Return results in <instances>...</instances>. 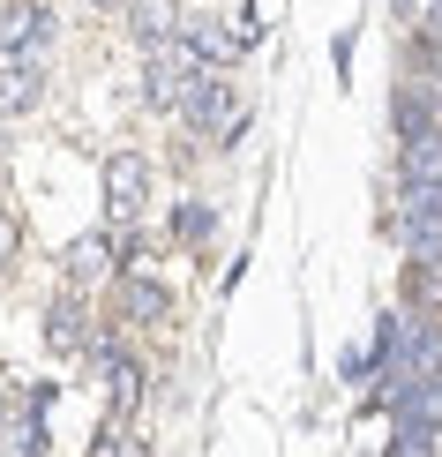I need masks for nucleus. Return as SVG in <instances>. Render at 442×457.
I'll use <instances>...</instances> for the list:
<instances>
[{
	"mask_svg": "<svg viewBox=\"0 0 442 457\" xmlns=\"http://www.w3.org/2000/svg\"><path fill=\"white\" fill-rule=\"evenodd\" d=\"M203 75V61L172 37V46H150V61H143V105L150 112H180V98H188V83Z\"/></svg>",
	"mask_w": 442,
	"mask_h": 457,
	"instance_id": "obj_1",
	"label": "nucleus"
},
{
	"mask_svg": "<svg viewBox=\"0 0 442 457\" xmlns=\"http://www.w3.org/2000/svg\"><path fill=\"white\" fill-rule=\"evenodd\" d=\"M180 120L196 128V136H240V105H233V83H225L218 68H203L196 83H188V98H180Z\"/></svg>",
	"mask_w": 442,
	"mask_h": 457,
	"instance_id": "obj_2",
	"label": "nucleus"
},
{
	"mask_svg": "<svg viewBox=\"0 0 442 457\" xmlns=\"http://www.w3.org/2000/svg\"><path fill=\"white\" fill-rule=\"evenodd\" d=\"M143 203H150V158L143 150H113L105 158V211L113 218H143Z\"/></svg>",
	"mask_w": 442,
	"mask_h": 457,
	"instance_id": "obj_3",
	"label": "nucleus"
},
{
	"mask_svg": "<svg viewBox=\"0 0 442 457\" xmlns=\"http://www.w3.org/2000/svg\"><path fill=\"white\" fill-rule=\"evenodd\" d=\"M46 37H53V8H38V0H8V15H0V53L30 61Z\"/></svg>",
	"mask_w": 442,
	"mask_h": 457,
	"instance_id": "obj_4",
	"label": "nucleus"
},
{
	"mask_svg": "<svg viewBox=\"0 0 442 457\" xmlns=\"http://www.w3.org/2000/svg\"><path fill=\"white\" fill-rule=\"evenodd\" d=\"M180 23H188L180 0H128V30L143 37V53H150V46H172V37H180Z\"/></svg>",
	"mask_w": 442,
	"mask_h": 457,
	"instance_id": "obj_5",
	"label": "nucleus"
},
{
	"mask_svg": "<svg viewBox=\"0 0 442 457\" xmlns=\"http://www.w3.org/2000/svg\"><path fill=\"white\" fill-rule=\"evenodd\" d=\"M38 98H46V68H38V61H8V68H0V112H8V120L30 112Z\"/></svg>",
	"mask_w": 442,
	"mask_h": 457,
	"instance_id": "obj_6",
	"label": "nucleus"
},
{
	"mask_svg": "<svg viewBox=\"0 0 442 457\" xmlns=\"http://www.w3.org/2000/svg\"><path fill=\"white\" fill-rule=\"evenodd\" d=\"M180 46L196 53L203 68H225V61H233V53H240V30H218V23H210V15H196V23H180Z\"/></svg>",
	"mask_w": 442,
	"mask_h": 457,
	"instance_id": "obj_7",
	"label": "nucleus"
},
{
	"mask_svg": "<svg viewBox=\"0 0 442 457\" xmlns=\"http://www.w3.org/2000/svg\"><path fill=\"white\" fill-rule=\"evenodd\" d=\"M46 345H53V353H83V345H90V330H83V300H53V315H46Z\"/></svg>",
	"mask_w": 442,
	"mask_h": 457,
	"instance_id": "obj_8",
	"label": "nucleus"
},
{
	"mask_svg": "<svg viewBox=\"0 0 442 457\" xmlns=\"http://www.w3.org/2000/svg\"><path fill=\"white\" fill-rule=\"evenodd\" d=\"M121 315H128V322H158V315H165V285H150L143 270L121 278Z\"/></svg>",
	"mask_w": 442,
	"mask_h": 457,
	"instance_id": "obj_9",
	"label": "nucleus"
},
{
	"mask_svg": "<svg viewBox=\"0 0 442 457\" xmlns=\"http://www.w3.org/2000/svg\"><path fill=\"white\" fill-rule=\"evenodd\" d=\"M105 270H113V240H105V233H90V240L68 247V278H75V285H90V278H105Z\"/></svg>",
	"mask_w": 442,
	"mask_h": 457,
	"instance_id": "obj_10",
	"label": "nucleus"
},
{
	"mask_svg": "<svg viewBox=\"0 0 442 457\" xmlns=\"http://www.w3.org/2000/svg\"><path fill=\"white\" fill-rule=\"evenodd\" d=\"M435 420H420V412H397V443H390V457H435Z\"/></svg>",
	"mask_w": 442,
	"mask_h": 457,
	"instance_id": "obj_11",
	"label": "nucleus"
},
{
	"mask_svg": "<svg viewBox=\"0 0 442 457\" xmlns=\"http://www.w3.org/2000/svg\"><path fill=\"white\" fill-rule=\"evenodd\" d=\"M8 457H46V428H38V405L23 420H8Z\"/></svg>",
	"mask_w": 442,
	"mask_h": 457,
	"instance_id": "obj_12",
	"label": "nucleus"
},
{
	"mask_svg": "<svg viewBox=\"0 0 442 457\" xmlns=\"http://www.w3.org/2000/svg\"><path fill=\"white\" fill-rule=\"evenodd\" d=\"M405 247L420 262H442V225H428V218H405Z\"/></svg>",
	"mask_w": 442,
	"mask_h": 457,
	"instance_id": "obj_13",
	"label": "nucleus"
},
{
	"mask_svg": "<svg viewBox=\"0 0 442 457\" xmlns=\"http://www.w3.org/2000/svg\"><path fill=\"white\" fill-rule=\"evenodd\" d=\"M172 233H180L188 247H196V240H210V211H203V203H180V218H172Z\"/></svg>",
	"mask_w": 442,
	"mask_h": 457,
	"instance_id": "obj_14",
	"label": "nucleus"
},
{
	"mask_svg": "<svg viewBox=\"0 0 442 457\" xmlns=\"http://www.w3.org/2000/svg\"><path fill=\"white\" fill-rule=\"evenodd\" d=\"M15 240H23V233H15V218H8V211H0V262H8V255H15Z\"/></svg>",
	"mask_w": 442,
	"mask_h": 457,
	"instance_id": "obj_15",
	"label": "nucleus"
},
{
	"mask_svg": "<svg viewBox=\"0 0 442 457\" xmlns=\"http://www.w3.org/2000/svg\"><path fill=\"white\" fill-rule=\"evenodd\" d=\"M428 30H435V37H442V0H435V23H428Z\"/></svg>",
	"mask_w": 442,
	"mask_h": 457,
	"instance_id": "obj_16",
	"label": "nucleus"
},
{
	"mask_svg": "<svg viewBox=\"0 0 442 457\" xmlns=\"http://www.w3.org/2000/svg\"><path fill=\"white\" fill-rule=\"evenodd\" d=\"M0 61H8V53H0Z\"/></svg>",
	"mask_w": 442,
	"mask_h": 457,
	"instance_id": "obj_17",
	"label": "nucleus"
},
{
	"mask_svg": "<svg viewBox=\"0 0 442 457\" xmlns=\"http://www.w3.org/2000/svg\"><path fill=\"white\" fill-rule=\"evenodd\" d=\"M98 8H105V0H98Z\"/></svg>",
	"mask_w": 442,
	"mask_h": 457,
	"instance_id": "obj_18",
	"label": "nucleus"
}]
</instances>
